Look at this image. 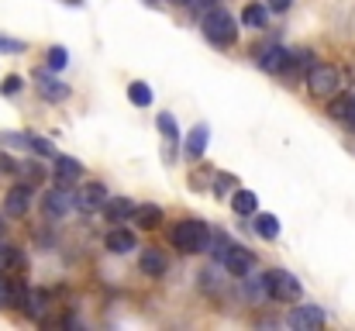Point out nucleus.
Returning <instances> with one entry per match:
<instances>
[{"instance_id": "nucleus-17", "label": "nucleus", "mask_w": 355, "mask_h": 331, "mask_svg": "<svg viewBox=\"0 0 355 331\" xmlns=\"http://www.w3.org/2000/svg\"><path fill=\"white\" fill-rule=\"evenodd\" d=\"M21 311H24L31 321H42V318L49 314V294H45V290H38V287H35V290H28V294H24Z\"/></svg>"}, {"instance_id": "nucleus-20", "label": "nucleus", "mask_w": 355, "mask_h": 331, "mask_svg": "<svg viewBox=\"0 0 355 331\" xmlns=\"http://www.w3.org/2000/svg\"><path fill=\"white\" fill-rule=\"evenodd\" d=\"M266 21H269V7L266 3H259V0H252V3H245V10H241V24L245 28H266Z\"/></svg>"}, {"instance_id": "nucleus-9", "label": "nucleus", "mask_w": 355, "mask_h": 331, "mask_svg": "<svg viewBox=\"0 0 355 331\" xmlns=\"http://www.w3.org/2000/svg\"><path fill=\"white\" fill-rule=\"evenodd\" d=\"M259 66H262L266 73H272V76H279V73H293V52L283 49V45H269V49L259 56Z\"/></svg>"}, {"instance_id": "nucleus-28", "label": "nucleus", "mask_w": 355, "mask_h": 331, "mask_svg": "<svg viewBox=\"0 0 355 331\" xmlns=\"http://www.w3.org/2000/svg\"><path fill=\"white\" fill-rule=\"evenodd\" d=\"M155 124H159V131H162L169 142H176V138H180V124H176V117H169V114H159V117H155Z\"/></svg>"}, {"instance_id": "nucleus-33", "label": "nucleus", "mask_w": 355, "mask_h": 331, "mask_svg": "<svg viewBox=\"0 0 355 331\" xmlns=\"http://www.w3.org/2000/svg\"><path fill=\"white\" fill-rule=\"evenodd\" d=\"M42 180H45V169L31 162V169H28V183H42Z\"/></svg>"}, {"instance_id": "nucleus-37", "label": "nucleus", "mask_w": 355, "mask_h": 331, "mask_svg": "<svg viewBox=\"0 0 355 331\" xmlns=\"http://www.w3.org/2000/svg\"><path fill=\"white\" fill-rule=\"evenodd\" d=\"M69 3H80V0H69Z\"/></svg>"}, {"instance_id": "nucleus-22", "label": "nucleus", "mask_w": 355, "mask_h": 331, "mask_svg": "<svg viewBox=\"0 0 355 331\" xmlns=\"http://www.w3.org/2000/svg\"><path fill=\"white\" fill-rule=\"evenodd\" d=\"M0 269H7V273H21V269H24V252H21L17 245L0 241Z\"/></svg>"}, {"instance_id": "nucleus-6", "label": "nucleus", "mask_w": 355, "mask_h": 331, "mask_svg": "<svg viewBox=\"0 0 355 331\" xmlns=\"http://www.w3.org/2000/svg\"><path fill=\"white\" fill-rule=\"evenodd\" d=\"M221 266H225V273L228 276H238V280H245L248 273H252V266H255V255L248 252V248H241V245H225V252H221Z\"/></svg>"}, {"instance_id": "nucleus-12", "label": "nucleus", "mask_w": 355, "mask_h": 331, "mask_svg": "<svg viewBox=\"0 0 355 331\" xmlns=\"http://www.w3.org/2000/svg\"><path fill=\"white\" fill-rule=\"evenodd\" d=\"M52 173H55V183H80L83 180V166H80V159H73V155H59L55 152V159H52Z\"/></svg>"}, {"instance_id": "nucleus-23", "label": "nucleus", "mask_w": 355, "mask_h": 331, "mask_svg": "<svg viewBox=\"0 0 355 331\" xmlns=\"http://www.w3.org/2000/svg\"><path fill=\"white\" fill-rule=\"evenodd\" d=\"M232 211L241 214V218H252V214L259 211V197H255L252 190H235V194H232Z\"/></svg>"}, {"instance_id": "nucleus-5", "label": "nucleus", "mask_w": 355, "mask_h": 331, "mask_svg": "<svg viewBox=\"0 0 355 331\" xmlns=\"http://www.w3.org/2000/svg\"><path fill=\"white\" fill-rule=\"evenodd\" d=\"M73 207H76V194H73L66 183H55L49 194H42V211H45V218L62 221Z\"/></svg>"}, {"instance_id": "nucleus-15", "label": "nucleus", "mask_w": 355, "mask_h": 331, "mask_svg": "<svg viewBox=\"0 0 355 331\" xmlns=\"http://www.w3.org/2000/svg\"><path fill=\"white\" fill-rule=\"evenodd\" d=\"M35 90H38L45 101H52V104H59V101H66V97H69V87H66L59 76H49V73L35 80Z\"/></svg>"}, {"instance_id": "nucleus-30", "label": "nucleus", "mask_w": 355, "mask_h": 331, "mask_svg": "<svg viewBox=\"0 0 355 331\" xmlns=\"http://www.w3.org/2000/svg\"><path fill=\"white\" fill-rule=\"evenodd\" d=\"M0 52H24V42H17V38H7V35H0Z\"/></svg>"}, {"instance_id": "nucleus-14", "label": "nucleus", "mask_w": 355, "mask_h": 331, "mask_svg": "<svg viewBox=\"0 0 355 331\" xmlns=\"http://www.w3.org/2000/svg\"><path fill=\"white\" fill-rule=\"evenodd\" d=\"M104 245H107V252H114V255H128V252L138 248V238H135V231H128V228H121V224H111Z\"/></svg>"}, {"instance_id": "nucleus-16", "label": "nucleus", "mask_w": 355, "mask_h": 331, "mask_svg": "<svg viewBox=\"0 0 355 331\" xmlns=\"http://www.w3.org/2000/svg\"><path fill=\"white\" fill-rule=\"evenodd\" d=\"M131 221H135L141 231H155V228L162 224V207H159V204H135Z\"/></svg>"}, {"instance_id": "nucleus-29", "label": "nucleus", "mask_w": 355, "mask_h": 331, "mask_svg": "<svg viewBox=\"0 0 355 331\" xmlns=\"http://www.w3.org/2000/svg\"><path fill=\"white\" fill-rule=\"evenodd\" d=\"M311 66H314V52H307V49L304 52H293V73H304L307 76Z\"/></svg>"}, {"instance_id": "nucleus-31", "label": "nucleus", "mask_w": 355, "mask_h": 331, "mask_svg": "<svg viewBox=\"0 0 355 331\" xmlns=\"http://www.w3.org/2000/svg\"><path fill=\"white\" fill-rule=\"evenodd\" d=\"M266 7H269V10H276V14H283V10H290V7H293V0H266Z\"/></svg>"}, {"instance_id": "nucleus-24", "label": "nucleus", "mask_w": 355, "mask_h": 331, "mask_svg": "<svg viewBox=\"0 0 355 331\" xmlns=\"http://www.w3.org/2000/svg\"><path fill=\"white\" fill-rule=\"evenodd\" d=\"M24 148H28V152H35V155H42V159H55L52 142H45L42 135H24Z\"/></svg>"}, {"instance_id": "nucleus-27", "label": "nucleus", "mask_w": 355, "mask_h": 331, "mask_svg": "<svg viewBox=\"0 0 355 331\" xmlns=\"http://www.w3.org/2000/svg\"><path fill=\"white\" fill-rule=\"evenodd\" d=\"M66 62H69V52H66L62 45H52V49H49V69H52V73H62Z\"/></svg>"}, {"instance_id": "nucleus-4", "label": "nucleus", "mask_w": 355, "mask_h": 331, "mask_svg": "<svg viewBox=\"0 0 355 331\" xmlns=\"http://www.w3.org/2000/svg\"><path fill=\"white\" fill-rule=\"evenodd\" d=\"M262 290H266V297H272V300H279V304H297V300L304 297L300 280H297L293 273H286V269H269V273L262 276Z\"/></svg>"}, {"instance_id": "nucleus-13", "label": "nucleus", "mask_w": 355, "mask_h": 331, "mask_svg": "<svg viewBox=\"0 0 355 331\" xmlns=\"http://www.w3.org/2000/svg\"><path fill=\"white\" fill-rule=\"evenodd\" d=\"M104 201H107V190H104V183H97V180L76 190V211H83V214L104 207Z\"/></svg>"}, {"instance_id": "nucleus-10", "label": "nucleus", "mask_w": 355, "mask_h": 331, "mask_svg": "<svg viewBox=\"0 0 355 331\" xmlns=\"http://www.w3.org/2000/svg\"><path fill=\"white\" fill-rule=\"evenodd\" d=\"M24 294H28V287L17 276H10L7 269H0V307H21Z\"/></svg>"}, {"instance_id": "nucleus-25", "label": "nucleus", "mask_w": 355, "mask_h": 331, "mask_svg": "<svg viewBox=\"0 0 355 331\" xmlns=\"http://www.w3.org/2000/svg\"><path fill=\"white\" fill-rule=\"evenodd\" d=\"M255 231L262 238H279V218L276 214H255Z\"/></svg>"}, {"instance_id": "nucleus-11", "label": "nucleus", "mask_w": 355, "mask_h": 331, "mask_svg": "<svg viewBox=\"0 0 355 331\" xmlns=\"http://www.w3.org/2000/svg\"><path fill=\"white\" fill-rule=\"evenodd\" d=\"M328 114H331L338 124L355 128V94H349V90H338V94L328 101Z\"/></svg>"}, {"instance_id": "nucleus-21", "label": "nucleus", "mask_w": 355, "mask_h": 331, "mask_svg": "<svg viewBox=\"0 0 355 331\" xmlns=\"http://www.w3.org/2000/svg\"><path fill=\"white\" fill-rule=\"evenodd\" d=\"M207 135H211L207 124H197V128L187 135V155H190V159H200V155L207 152Z\"/></svg>"}, {"instance_id": "nucleus-26", "label": "nucleus", "mask_w": 355, "mask_h": 331, "mask_svg": "<svg viewBox=\"0 0 355 331\" xmlns=\"http://www.w3.org/2000/svg\"><path fill=\"white\" fill-rule=\"evenodd\" d=\"M128 101H131L135 108H148V104H152V90H148L145 83H128Z\"/></svg>"}, {"instance_id": "nucleus-35", "label": "nucleus", "mask_w": 355, "mask_h": 331, "mask_svg": "<svg viewBox=\"0 0 355 331\" xmlns=\"http://www.w3.org/2000/svg\"><path fill=\"white\" fill-rule=\"evenodd\" d=\"M169 3H193V0H169Z\"/></svg>"}, {"instance_id": "nucleus-2", "label": "nucleus", "mask_w": 355, "mask_h": 331, "mask_svg": "<svg viewBox=\"0 0 355 331\" xmlns=\"http://www.w3.org/2000/svg\"><path fill=\"white\" fill-rule=\"evenodd\" d=\"M200 31H204V38H207L211 45H218V49H232L238 42V21L221 3L211 7L207 14H200Z\"/></svg>"}, {"instance_id": "nucleus-18", "label": "nucleus", "mask_w": 355, "mask_h": 331, "mask_svg": "<svg viewBox=\"0 0 355 331\" xmlns=\"http://www.w3.org/2000/svg\"><path fill=\"white\" fill-rule=\"evenodd\" d=\"M138 269H141L145 276H166V255H162L159 248H141Z\"/></svg>"}, {"instance_id": "nucleus-7", "label": "nucleus", "mask_w": 355, "mask_h": 331, "mask_svg": "<svg viewBox=\"0 0 355 331\" xmlns=\"http://www.w3.org/2000/svg\"><path fill=\"white\" fill-rule=\"evenodd\" d=\"M31 194H35V183H14L3 197V214L7 218H24L28 207H31Z\"/></svg>"}, {"instance_id": "nucleus-19", "label": "nucleus", "mask_w": 355, "mask_h": 331, "mask_svg": "<svg viewBox=\"0 0 355 331\" xmlns=\"http://www.w3.org/2000/svg\"><path fill=\"white\" fill-rule=\"evenodd\" d=\"M131 211H135V204H131L128 197H114V201H104V218L111 221V224L131 221Z\"/></svg>"}, {"instance_id": "nucleus-32", "label": "nucleus", "mask_w": 355, "mask_h": 331, "mask_svg": "<svg viewBox=\"0 0 355 331\" xmlns=\"http://www.w3.org/2000/svg\"><path fill=\"white\" fill-rule=\"evenodd\" d=\"M21 90V76H7L3 80V94H17Z\"/></svg>"}, {"instance_id": "nucleus-34", "label": "nucleus", "mask_w": 355, "mask_h": 331, "mask_svg": "<svg viewBox=\"0 0 355 331\" xmlns=\"http://www.w3.org/2000/svg\"><path fill=\"white\" fill-rule=\"evenodd\" d=\"M193 3H197V10H200V14H207L211 7H218V0H193Z\"/></svg>"}, {"instance_id": "nucleus-8", "label": "nucleus", "mask_w": 355, "mask_h": 331, "mask_svg": "<svg viewBox=\"0 0 355 331\" xmlns=\"http://www.w3.org/2000/svg\"><path fill=\"white\" fill-rule=\"evenodd\" d=\"M290 328L293 331H318V328H324V311L321 307H314V304H297L293 311H290Z\"/></svg>"}, {"instance_id": "nucleus-1", "label": "nucleus", "mask_w": 355, "mask_h": 331, "mask_svg": "<svg viewBox=\"0 0 355 331\" xmlns=\"http://www.w3.org/2000/svg\"><path fill=\"white\" fill-rule=\"evenodd\" d=\"M169 241L183 255H197V252H207L211 248V228H207V221L187 218V221H180V224H173Z\"/></svg>"}, {"instance_id": "nucleus-36", "label": "nucleus", "mask_w": 355, "mask_h": 331, "mask_svg": "<svg viewBox=\"0 0 355 331\" xmlns=\"http://www.w3.org/2000/svg\"><path fill=\"white\" fill-rule=\"evenodd\" d=\"M0 228H3V214H0Z\"/></svg>"}, {"instance_id": "nucleus-3", "label": "nucleus", "mask_w": 355, "mask_h": 331, "mask_svg": "<svg viewBox=\"0 0 355 331\" xmlns=\"http://www.w3.org/2000/svg\"><path fill=\"white\" fill-rule=\"evenodd\" d=\"M345 87V73L335 66V62H314L307 69V90L321 101H331L338 90Z\"/></svg>"}]
</instances>
